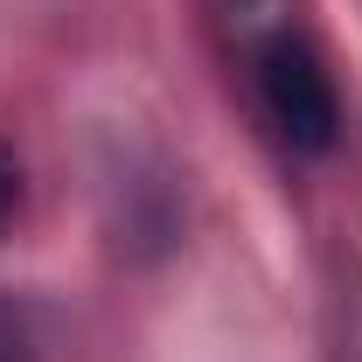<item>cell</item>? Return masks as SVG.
I'll list each match as a JSON object with an SVG mask.
<instances>
[{
	"label": "cell",
	"mask_w": 362,
	"mask_h": 362,
	"mask_svg": "<svg viewBox=\"0 0 362 362\" xmlns=\"http://www.w3.org/2000/svg\"><path fill=\"white\" fill-rule=\"evenodd\" d=\"M14 209H21V160L14 146H0V230L14 223Z\"/></svg>",
	"instance_id": "obj_2"
},
{
	"label": "cell",
	"mask_w": 362,
	"mask_h": 362,
	"mask_svg": "<svg viewBox=\"0 0 362 362\" xmlns=\"http://www.w3.org/2000/svg\"><path fill=\"white\" fill-rule=\"evenodd\" d=\"M0 362H21V334H14L7 320H0Z\"/></svg>",
	"instance_id": "obj_3"
},
{
	"label": "cell",
	"mask_w": 362,
	"mask_h": 362,
	"mask_svg": "<svg viewBox=\"0 0 362 362\" xmlns=\"http://www.w3.org/2000/svg\"><path fill=\"white\" fill-rule=\"evenodd\" d=\"M251 84L265 105L272 133L293 153H327L341 133V105H334V77L320 70V56L300 35H265L251 56Z\"/></svg>",
	"instance_id": "obj_1"
}]
</instances>
